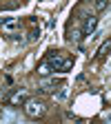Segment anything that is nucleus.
<instances>
[{"label":"nucleus","mask_w":111,"mask_h":124,"mask_svg":"<svg viewBox=\"0 0 111 124\" xmlns=\"http://www.w3.org/2000/svg\"><path fill=\"white\" fill-rule=\"evenodd\" d=\"M25 113L29 117H42L47 113V104L42 100H38V98H29L25 102Z\"/></svg>","instance_id":"obj_2"},{"label":"nucleus","mask_w":111,"mask_h":124,"mask_svg":"<svg viewBox=\"0 0 111 124\" xmlns=\"http://www.w3.org/2000/svg\"><path fill=\"white\" fill-rule=\"evenodd\" d=\"M16 24H18V20H7V22H5V27H7V29H13Z\"/></svg>","instance_id":"obj_9"},{"label":"nucleus","mask_w":111,"mask_h":124,"mask_svg":"<svg viewBox=\"0 0 111 124\" xmlns=\"http://www.w3.org/2000/svg\"><path fill=\"white\" fill-rule=\"evenodd\" d=\"M29 100V95H27V89H16L11 95L7 98V102L11 104V106H22L25 102Z\"/></svg>","instance_id":"obj_3"},{"label":"nucleus","mask_w":111,"mask_h":124,"mask_svg":"<svg viewBox=\"0 0 111 124\" xmlns=\"http://www.w3.org/2000/svg\"><path fill=\"white\" fill-rule=\"evenodd\" d=\"M109 49H111V40H107V42L100 46V51H98V58H104V53H107Z\"/></svg>","instance_id":"obj_7"},{"label":"nucleus","mask_w":111,"mask_h":124,"mask_svg":"<svg viewBox=\"0 0 111 124\" xmlns=\"http://www.w3.org/2000/svg\"><path fill=\"white\" fill-rule=\"evenodd\" d=\"M51 73H53V67H51V64H49V62H47V60H44V62H42V64L38 67V75H42V78H47V75H51Z\"/></svg>","instance_id":"obj_5"},{"label":"nucleus","mask_w":111,"mask_h":124,"mask_svg":"<svg viewBox=\"0 0 111 124\" xmlns=\"http://www.w3.org/2000/svg\"><path fill=\"white\" fill-rule=\"evenodd\" d=\"M47 62L53 67V71H67V69L73 67V60H71V58H65V53H62V51H49Z\"/></svg>","instance_id":"obj_1"},{"label":"nucleus","mask_w":111,"mask_h":124,"mask_svg":"<svg viewBox=\"0 0 111 124\" xmlns=\"http://www.w3.org/2000/svg\"><path fill=\"white\" fill-rule=\"evenodd\" d=\"M96 27H98V18H96V16H89V18L85 20V27H82V33H85V36H91L93 31H96Z\"/></svg>","instance_id":"obj_4"},{"label":"nucleus","mask_w":111,"mask_h":124,"mask_svg":"<svg viewBox=\"0 0 111 124\" xmlns=\"http://www.w3.org/2000/svg\"><path fill=\"white\" fill-rule=\"evenodd\" d=\"M109 5V0H96V11H104Z\"/></svg>","instance_id":"obj_8"},{"label":"nucleus","mask_w":111,"mask_h":124,"mask_svg":"<svg viewBox=\"0 0 111 124\" xmlns=\"http://www.w3.org/2000/svg\"><path fill=\"white\" fill-rule=\"evenodd\" d=\"M58 82H56V78H51V80H44L42 84H40V89L44 91V93H49V91H53V86H56Z\"/></svg>","instance_id":"obj_6"}]
</instances>
